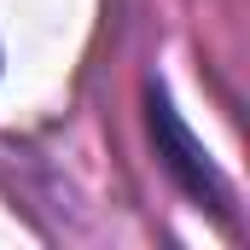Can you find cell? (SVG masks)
Masks as SVG:
<instances>
[{
	"label": "cell",
	"instance_id": "obj_1",
	"mask_svg": "<svg viewBox=\"0 0 250 250\" xmlns=\"http://www.w3.org/2000/svg\"><path fill=\"white\" fill-rule=\"evenodd\" d=\"M146 123H151V140H157V157H163L169 181L204 209H227V181H221L215 157L204 151V140L181 123V111H175L163 82H146Z\"/></svg>",
	"mask_w": 250,
	"mask_h": 250
}]
</instances>
